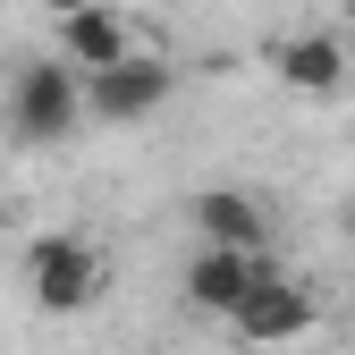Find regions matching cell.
I'll return each mask as SVG.
<instances>
[{"instance_id": "obj_10", "label": "cell", "mask_w": 355, "mask_h": 355, "mask_svg": "<svg viewBox=\"0 0 355 355\" xmlns=\"http://www.w3.org/2000/svg\"><path fill=\"white\" fill-rule=\"evenodd\" d=\"M338 229H347V237H355V203H347V211H338Z\"/></svg>"}, {"instance_id": "obj_9", "label": "cell", "mask_w": 355, "mask_h": 355, "mask_svg": "<svg viewBox=\"0 0 355 355\" xmlns=\"http://www.w3.org/2000/svg\"><path fill=\"white\" fill-rule=\"evenodd\" d=\"M34 9H42V17H76L85 0H34Z\"/></svg>"}, {"instance_id": "obj_7", "label": "cell", "mask_w": 355, "mask_h": 355, "mask_svg": "<svg viewBox=\"0 0 355 355\" xmlns=\"http://www.w3.org/2000/svg\"><path fill=\"white\" fill-rule=\"evenodd\" d=\"M271 68H279V85L288 94H338L347 85V42L338 34H288V42H271Z\"/></svg>"}, {"instance_id": "obj_1", "label": "cell", "mask_w": 355, "mask_h": 355, "mask_svg": "<svg viewBox=\"0 0 355 355\" xmlns=\"http://www.w3.org/2000/svg\"><path fill=\"white\" fill-rule=\"evenodd\" d=\"M9 136L17 144H60L68 127L85 119V68L76 60H26L9 76Z\"/></svg>"}, {"instance_id": "obj_5", "label": "cell", "mask_w": 355, "mask_h": 355, "mask_svg": "<svg viewBox=\"0 0 355 355\" xmlns=\"http://www.w3.org/2000/svg\"><path fill=\"white\" fill-rule=\"evenodd\" d=\"M262 271H271V254H254V245H195V254H187V279H178V288H187V304H195V313H220V322H229Z\"/></svg>"}, {"instance_id": "obj_6", "label": "cell", "mask_w": 355, "mask_h": 355, "mask_svg": "<svg viewBox=\"0 0 355 355\" xmlns=\"http://www.w3.org/2000/svg\"><path fill=\"white\" fill-rule=\"evenodd\" d=\"M187 220H195L203 245H254V254H271V211H262L245 187H203V195H187Z\"/></svg>"}, {"instance_id": "obj_3", "label": "cell", "mask_w": 355, "mask_h": 355, "mask_svg": "<svg viewBox=\"0 0 355 355\" xmlns=\"http://www.w3.org/2000/svg\"><path fill=\"white\" fill-rule=\"evenodd\" d=\"M169 94H178V60H161V51H127L119 68H94V76H85V119L136 127V119H153Z\"/></svg>"}, {"instance_id": "obj_4", "label": "cell", "mask_w": 355, "mask_h": 355, "mask_svg": "<svg viewBox=\"0 0 355 355\" xmlns=\"http://www.w3.org/2000/svg\"><path fill=\"white\" fill-rule=\"evenodd\" d=\"M313 322H322L313 288H304V279H279V271H262V279L245 288V304L229 313V330H237L245 347H288V338H304Z\"/></svg>"}, {"instance_id": "obj_2", "label": "cell", "mask_w": 355, "mask_h": 355, "mask_svg": "<svg viewBox=\"0 0 355 355\" xmlns=\"http://www.w3.org/2000/svg\"><path fill=\"white\" fill-rule=\"evenodd\" d=\"M26 288L42 313H85L102 288H110V262L94 237H76V229H51V237H34L26 245Z\"/></svg>"}, {"instance_id": "obj_8", "label": "cell", "mask_w": 355, "mask_h": 355, "mask_svg": "<svg viewBox=\"0 0 355 355\" xmlns=\"http://www.w3.org/2000/svg\"><path fill=\"white\" fill-rule=\"evenodd\" d=\"M127 51H136V42H127V17L110 9V0H85L76 17H60V60H76L85 76H94V68H119Z\"/></svg>"}]
</instances>
